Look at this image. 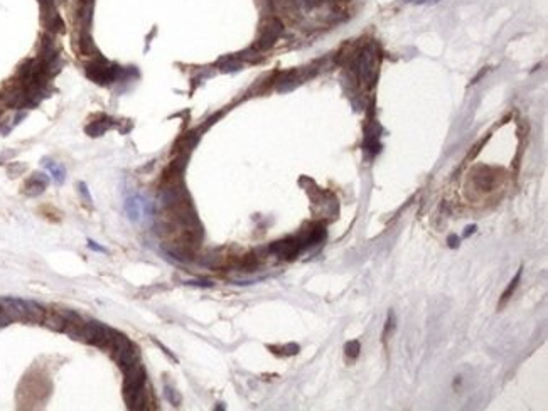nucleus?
<instances>
[{
	"mask_svg": "<svg viewBox=\"0 0 548 411\" xmlns=\"http://www.w3.org/2000/svg\"><path fill=\"white\" fill-rule=\"evenodd\" d=\"M79 192H81V196H83V197H86L88 203H91V197H90V194H88V190H86V186H84V182H79Z\"/></svg>",
	"mask_w": 548,
	"mask_h": 411,
	"instance_id": "0eeeda50",
	"label": "nucleus"
},
{
	"mask_svg": "<svg viewBox=\"0 0 548 411\" xmlns=\"http://www.w3.org/2000/svg\"><path fill=\"white\" fill-rule=\"evenodd\" d=\"M88 246H90L91 249H95V251H101V253H106V249L105 248H101V246H98L97 243H95V241H88Z\"/></svg>",
	"mask_w": 548,
	"mask_h": 411,
	"instance_id": "1a4fd4ad",
	"label": "nucleus"
},
{
	"mask_svg": "<svg viewBox=\"0 0 548 411\" xmlns=\"http://www.w3.org/2000/svg\"><path fill=\"white\" fill-rule=\"evenodd\" d=\"M44 324L47 325V327L49 329H53V330H64V327H66V324H68V322L64 320V318L61 317L59 315V312H56V314H49V315H46L44 314Z\"/></svg>",
	"mask_w": 548,
	"mask_h": 411,
	"instance_id": "7ed1b4c3",
	"label": "nucleus"
},
{
	"mask_svg": "<svg viewBox=\"0 0 548 411\" xmlns=\"http://www.w3.org/2000/svg\"><path fill=\"white\" fill-rule=\"evenodd\" d=\"M359 352V342L358 340H352V342H349L348 346H346V354L351 355V357H356Z\"/></svg>",
	"mask_w": 548,
	"mask_h": 411,
	"instance_id": "423d86ee",
	"label": "nucleus"
},
{
	"mask_svg": "<svg viewBox=\"0 0 548 411\" xmlns=\"http://www.w3.org/2000/svg\"><path fill=\"white\" fill-rule=\"evenodd\" d=\"M2 106H3V105H0V115H2Z\"/></svg>",
	"mask_w": 548,
	"mask_h": 411,
	"instance_id": "9b49d317",
	"label": "nucleus"
},
{
	"mask_svg": "<svg viewBox=\"0 0 548 411\" xmlns=\"http://www.w3.org/2000/svg\"><path fill=\"white\" fill-rule=\"evenodd\" d=\"M110 127H112V123L103 122V120L101 122H91L86 128H84V131H86L90 137H100V135L105 133Z\"/></svg>",
	"mask_w": 548,
	"mask_h": 411,
	"instance_id": "20e7f679",
	"label": "nucleus"
},
{
	"mask_svg": "<svg viewBox=\"0 0 548 411\" xmlns=\"http://www.w3.org/2000/svg\"><path fill=\"white\" fill-rule=\"evenodd\" d=\"M41 20L47 32L58 34L64 32V22H62L59 12L56 10V5H42L41 7Z\"/></svg>",
	"mask_w": 548,
	"mask_h": 411,
	"instance_id": "f257e3e1",
	"label": "nucleus"
},
{
	"mask_svg": "<svg viewBox=\"0 0 548 411\" xmlns=\"http://www.w3.org/2000/svg\"><path fill=\"white\" fill-rule=\"evenodd\" d=\"M24 170H25V165H10V167H9L10 174H14V172H17V174H19V172H24Z\"/></svg>",
	"mask_w": 548,
	"mask_h": 411,
	"instance_id": "6e6552de",
	"label": "nucleus"
},
{
	"mask_svg": "<svg viewBox=\"0 0 548 411\" xmlns=\"http://www.w3.org/2000/svg\"><path fill=\"white\" fill-rule=\"evenodd\" d=\"M25 115H27V113H25V112H19V113H17V115H16V118H14V123H19L22 118H25Z\"/></svg>",
	"mask_w": 548,
	"mask_h": 411,
	"instance_id": "9d476101",
	"label": "nucleus"
},
{
	"mask_svg": "<svg viewBox=\"0 0 548 411\" xmlns=\"http://www.w3.org/2000/svg\"><path fill=\"white\" fill-rule=\"evenodd\" d=\"M282 34V24L280 20L272 19L267 25L262 29V34H260L258 41H256V49H268V47L274 46V42L278 39V36Z\"/></svg>",
	"mask_w": 548,
	"mask_h": 411,
	"instance_id": "f03ea898",
	"label": "nucleus"
},
{
	"mask_svg": "<svg viewBox=\"0 0 548 411\" xmlns=\"http://www.w3.org/2000/svg\"><path fill=\"white\" fill-rule=\"evenodd\" d=\"M520 278H521V270L518 271V273H516V277H514L513 280H511V283L508 285V288L505 290V293H503V302H501V305H503V303L506 302L508 299H509V297H511V293L514 292V288L518 287V281H520Z\"/></svg>",
	"mask_w": 548,
	"mask_h": 411,
	"instance_id": "39448f33",
	"label": "nucleus"
}]
</instances>
